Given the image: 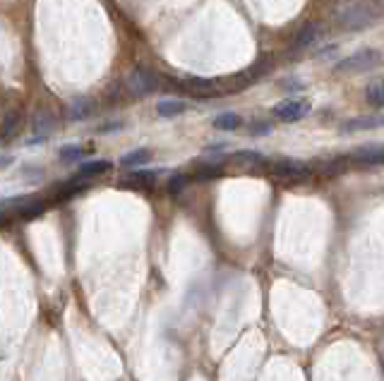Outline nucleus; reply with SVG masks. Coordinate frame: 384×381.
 I'll list each match as a JSON object with an SVG mask.
<instances>
[{
  "label": "nucleus",
  "instance_id": "f257e3e1",
  "mask_svg": "<svg viewBox=\"0 0 384 381\" xmlns=\"http://www.w3.org/2000/svg\"><path fill=\"white\" fill-rule=\"evenodd\" d=\"M382 65V53L375 49H360L353 56L343 58L336 63V72L353 75V72H370V70Z\"/></svg>",
  "mask_w": 384,
  "mask_h": 381
},
{
  "label": "nucleus",
  "instance_id": "f03ea898",
  "mask_svg": "<svg viewBox=\"0 0 384 381\" xmlns=\"http://www.w3.org/2000/svg\"><path fill=\"white\" fill-rule=\"evenodd\" d=\"M375 15L377 13L368 3H348L346 8L336 15V20H339V25L343 29H348V32H358V29L370 27L372 22H375Z\"/></svg>",
  "mask_w": 384,
  "mask_h": 381
},
{
  "label": "nucleus",
  "instance_id": "7ed1b4c3",
  "mask_svg": "<svg viewBox=\"0 0 384 381\" xmlns=\"http://www.w3.org/2000/svg\"><path fill=\"white\" fill-rule=\"evenodd\" d=\"M159 84H161L159 75L151 72V70H144V67H137L135 72H130V75H127V79H125L127 93H132V96H137V98L159 91Z\"/></svg>",
  "mask_w": 384,
  "mask_h": 381
},
{
  "label": "nucleus",
  "instance_id": "20e7f679",
  "mask_svg": "<svg viewBox=\"0 0 384 381\" xmlns=\"http://www.w3.org/2000/svg\"><path fill=\"white\" fill-rule=\"evenodd\" d=\"M271 173H274L279 180H283V183H302V180L310 178V168L300 161H290V158L271 163Z\"/></svg>",
  "mask_w": 384,
  "mask_h": 381
},
{
  "label": "nucleus",
  "instance_id": "39448f33",
  "mask_svg": "<svg viewBox=\"0 0 384 381\" xmlns=\"http://www.w3.org/2000/svg\"><path fill=\"white\" fill-rule=\"evenodd\" d=\"M310 101H302V98H288V101H281L274 105V118L281 122H295L302 120L307 113H310Z\"/></svg>",
  "mask_w": 384,
  "mask_h": 381
},
{
  "label": "nucleus",
  "instance_id": "423d86ee",
  "mask_svg": "<svg viewBox=\"0 0 384 381\" xmlns=\"http://www.w3.org/2000/svg\"><path fill=\"white\" fill-rule=\"evenodd\" d=\"M351 161L358 166H382L384 163V144H365L351 154Z\"/></svg>",
  "mask_w": 384,
  "mask_h": 381
},
{
  "label": "nucleus",
  "instance_id": "0eeeda50",
  "mask_svg": "<svg viewBox=\"0 0 384 381\" xmlns=\"http://www.w3.org/2000/svg\"><path fill=\"white\" fill-rule=\"evenodd\" d=\"M377 127H384V115H358V118H351L341 125L343 134H353L360 130H377Z\"/></svg>",
  "mask_w": 384,
  "mask_h": 381
},
{
  "label": "nucleus",
  "instance_id": "6e6552de",
  "mask_svg": "<svg viewBox=\"0 0 384 381\" xmlns=\"http://www.w3.org/2000/svg\"><path fill=\"white\" fill-rule=\"evenodd\" d=\"M94 113V101L91 98H75L72 103L68 105V120H75V122H79V120H87L89 115Z\"/></svg>",
  "mask_w": 384,
  "mask_h": 381
},
{
  "label": "nucleus",
  "instance_id": "1a4fd4ad",
  "mask_svg": "<svg viewBox=\"0 0 384 381\" xmlns=\"http://www.w3.org/2000/svg\"><path fill=\"white\" fill-rule=\"evenodd\" d=\"M188 108L190 105L180 101V98H164V101L156 103V113H159L161 118H176V115H183Z\"/></svg>",
  "mask_w": 384,
  "mask_h": 381
},
{
  "label": "nucleus",
  "instance_id": "9d476101",
  "mask_svg": "<svg viewBox=\"0 0 384 381\" xmlns=\"http://www.w3.org/2000/svg\"><path fill=\"white\" fill-rule=\"evenodd\" d=\"M188 91L197 93V96H209V93L219 91V82L217 79H202V77H190L188 82Z\"/></svg>",
  "mask_w": 384,
  "mask_h": 381
},
{
  "label": "nucleus",
  "instance_id": "9b49d317",
  "mask_svg": "<svg viewBox=\"0 0 384 381\" xmlns=\"http://www.w3.org/2000/svg\"><path fill=\"white\" fill-rule=\"evenodd\" d=\"M151 161V149L142 146V149H132L120 158V166L123 168H137V166H144V163Z\"/></svg>",
  "mask_w": 384,
  "mask_h": 381
},
{
  "label": "nucleus",
  "instance_id": "f8f14e48",
  "mask_svg": "<svg viewBox=\"0 0 384 381\" xmlns=\"http://www.w3.org/2000/svg\"><path fill=\"white\" fill-rule=\"evenodd\" d=\"M229 163H233V166H262V163H264V156H262L260 151L243 149V151H236V154H231Z\"/></svg>",
  "mask_w": 384,
  "mask_h": 381
},
{
  "label": "nucleus",
  "instance_id": "ddd939ff",
  "mask_svg": "<svg viewBox=\"0 0 384 381\" xmlns=\"http://www.w3.org/2000/svg\"><path fill=\"white\" fill-rule=\"evenodd\" d=\"M243 125V118L238 113H219L217 118H214V127L217 130H224V132H233V130H238V127Z\"/></svg>",
  "mask_w": 384,
  "mask_h": 381
},
{
  "label": "nucleus",
  "instance_id": "4468645a",
  "mask_svg": "<svg viewBox=\"0 0 384 381\" xmlns=\"http://www.w3.org/2000/svg\"><path fill=\"white\" fill-rule=\"evenodd\" d=\"M53 127H56V120L51 118L46 110H39V113L34 115V132H37L41 139L49 137V134L53 132Z\"/></svg>",
  "mask_w": 384,
  "mask_h": 381
},
{
  "label": "nucleus",
  "instance_id": "2eb2a0df",
  "mask_svg": "<svg viewBox=\"0 0 384 381\" xmlns=\"http://www.w3.org/2000/svg\"><path fill=\"white\" fill-rule=\"evenodd\" d=\"M319 29H322V27H319L317 22H310V25H305V27L300 29L298 37H295L293 46H295V49H307V46H310L312 41L319 37Z\"/></svg>",
  "mask_w": 384,
  "mask_h": 381
},
{
  "label": "nucleus",
  "instance_id": "dca6fc26",
  "mask_svg": "<svg viewBox=\"0 0 384 381\" xmlns=\"http://www.w3.org/2000/svg\"><path fill=\"white\" fill-rule=\"evenodd\" d=\"M108 168H110V163L103 161V158H96V161H87V163L79 166L77 178H91V175H101V173H106Z\"/></svg>",
  "mask_w": 384,
  "mask_h": 381
},
{
  "label": "nucleus",
  "instance_id": "f3484780",
  "mask_svg": "<svg viewBox=\"0 0 384 381\" xmlns=\"http://www.w3.org/2000/svg\"><path fill=\"white\" fill-rule=\"evenodd\" d=\"M365 98H368L370 105L375 108H384V82H372V84L365 89Z\"/></svg>",
  "mask_w": 384,
  "mask_h": 381
},
{
  "label": "nucleus",
  "instance_id": "a211bd4d",
  "mask_svg": "<svg viewBox=\"0 0 384 381\" xmlns=\"http://www.w3.org/2000/svg\"><path fill=\"white\" fill-rule=\"evenodd\" d=\"M17 130H20V113H17V110H13V113L5 115V120H3V134H0V139H3V142H8V139L15 137Z\"/></svg>",
  "mask_w": 384,
  "mask_h": 381
},
{
  "label": "nucleus",
  "instance_id": "6ab92c4d",
  "mask_svg": "<svg viewBox=\"0 0 384 381\" xmlns=\"http://www.w3.org/2000/svg\"><path fill=\"white\" fill-rule=\"evenodd\" d=\"M156 180V173L154 171H132L127 175V183H135V185H142V187H151Z\"/></svg>",
  "mask_w": 384,
  "mask_h": 381
},
{
  "label": "nucleus",
  "instance_id": "aec40b11",
  "mask_svg": "<svg viewBox=\"0 0 384 381\" xmlns=\"http://www.w3.org/2000/svg\"><path fill=\"white\" fill-rule=\"evenodd\" d=\"M58 158H60L63 163H75L77 158H82V146H77V144H65L60 151H58Z\"/></svg>",
  "mask_w": 384,
  "mask_h": 381
},
{
  "label": "nucleus",
  "instance_id": "412c9836",
  "mask_svg": "<svg viewBox=\"0 0 384 381\" xmlns=\"http://www.w3.org/2000/svg\"><path fill=\"white\" fill-rule=\"evenodd\" d=\"M248 134L250 137H264V134H271V125L264 120H255L252 125L248 127Z\"/></svg>",
  "mask_w": 384,
  "mask_h": 381
},
{
  "label": "nucleus",
  "instance_id": "4be33fe9",
  "mask_svg": "<svg viewBox=\"0 0 384 381\" xmlns=\"http://www.w3.org/2000/svg\"><path fill=\"white\" fill-rule=\"evenodd\" d=\"M44 209H46L44 202H29L20 209V214H22V219H34V216H39Z\"/></svg>",
  "mask_w": 384,
  "mask_h": 381
},
{
  "label": "nucleus",
  "instance_id": "5701e85b",
  "mask_svg": "<svg viewBox=\"0 0 384 381\" xmlns=\"http://www.w3.org/2000/svg\"><path fill=\"white\" fill-rule=\"evenodd\" d=\"M190 183L188 175H173L171 180H168V192H173V195H178V192L185 190V185Z\"/></svg>",
  "mask_w": 384,
  "mask_h": 381
},
{
  "label": "nucleus",
  "instance_id": "b1692460",
  "mask_svg": "<svg viewBox=\"0 0 384 381\" xmlns=\"http://www.w3.org/2000/svg\"><path fill=\"white\" fill-rule=\"evenodd\" d=\"M221 173V168H200V171H197V178L200 180H207V178H217V175Z\"/></svg>",
  "mask_w": 384,
  "mask_h": 381
},
{
  "label": "nucleus",
  "instance_id": "393cba45",
  "mask_svg": "<svg viewBox=\"0 0 384 381\" xmlns=\"http://www.w3.org/2000/svg\"><path fill=\"white\" fill-rule=\"evenodd\" d=\"M283 89H286V91H300L302 84L298 79H286V82H283Z\"/></svg>",
  "mask_w": 384,
  "mask_h": 381
}]
</instances>
